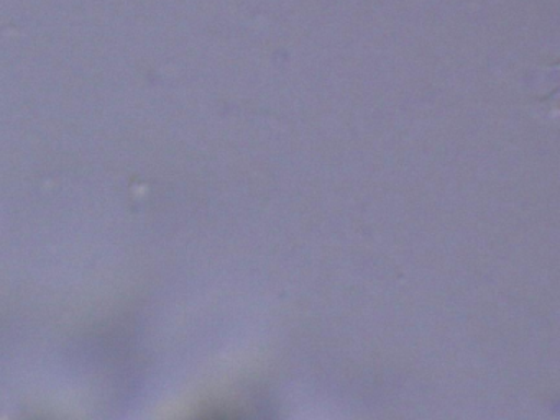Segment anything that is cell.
Wrapping results in <instances>:
<instances>
[{
	"mask_svg": "<svg viewBox=\"0 0 560 420\" xmlns=\"http://www.w3.org/2000/svg\"><path fill=\"white\" fill-rule=\"evenodd\" d=\"M208 420H237V419H232V417H229V416H214V417H212V419H208Z\"/></svg>",
	"mask_w": 560,
	"mask_h": 420,
	"instance_id": "6da1fadb",
	"label": "cell"
}]
</instances>
